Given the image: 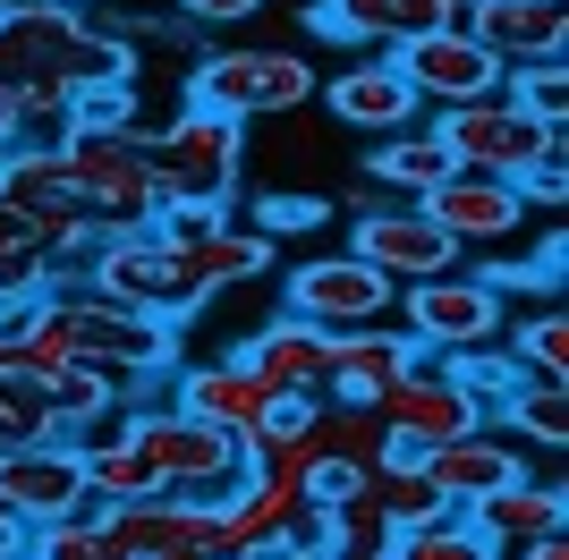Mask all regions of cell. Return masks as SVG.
I'll return each instance as SVG.
<instances>
[{
  "mask_svg": "<svg viewBox=\"0 0 569 560\" xmlns=\"http://www.w3.org/2000/svg\"><path fill=\"white\" fill-rule=\"evenodd\" d=\"M315 93H323V77H315L307 51L289 43H238V51H213V60H196L188 77V111H221V119H289V111H315Z\"/></svg>",
  "mask_w": 569,
  "mask_h": 560,
  "instance_id": "6da1fadb",
  "label": "cell"
},
{
  "mask_svg": "<svg viewBox=\"0 0 569 560\" xmlns=\"http://www.w3.org/2000/svg\"><path fill=\"white\" fill-rule=\"evenodd\" d=\"M60 170H69V196L94 212V230L119 238V230H144L162 212V187H153V162H144L137 137H94V128H69L51 144Z\"/></svg>",
  "mask_w": 569,
  "mask_h": 560,
  "instance_id": "7a4b0ae2",
  "label": "cell"
},
{
  "mask_svg": "<svg viewBox=\"0 0 569 560\" xmlns=\"http://www.w3.org/2000/svg\"><path fill=\"white\" fill-rule=\"evenodd\" d=\"M144 162H153L162 204H221L230 212L238 170H247V128L221 111H179L162 137L144 144Z\"/></svg>",
  "mask_w": 569,
  "mask_h": 560,
  "instance_id": "3957f363",
  "label": "cell"
},
{
  "mask_svg": "<svg viewBox=\"0 0 569 560\" xmlns=\"http://www.w3.org/2000/svg\"><path fill=\"white\" fill-rule=\"evenodd\" d=\"M43 306L60 314L77 366H111V373H162L179 357V323L170 314H137L119 298H94V289H43Z\"/></svg>",
  "mask_w": 569,
  "mask_h": 560,
  "instance_id": "277c9868",
  "label": "cell"
},
{
  "mask_svg": "<svg viewBox=\"0 0 569 560\" xmlns=\"http://www.w3.org/2000/svg\"><path fill=\"white\" fill-rule=\"evenodd\" d=\"M442 153H451V170H485V179H510L519 187L527 170L545 162L552 144H561V128H536L527 111H510L501 93H485V102H459V111H433L426 128Z\"/></svg>",
  "mask_w": 569,
  "mask_h": 560,
  "instance_id": "5b68a950",
  "label": "cell"
},
{
  "mask_svg": "<svg viewBox=\"0 0 569 560\" xmlns=\"http://www.w3.org/2000/svg\"><path fill=\"white\" fill-rule=\"evenodd\" d=\"M400 331H408L426 357H476V349H501L510 306H501L493 289H485L468 263H459V272H442V280L400 289Z\"/></svg>",
  "mask_w": 569,
  "mask_h": 560,
  "instance_id": "8992f818",
  "label": "cell"
},
{
  "mask_svg": "<svg viewBox=\"0 0 569 560\" xmlns=\"http://www.w3.org/2000/svg\"><path fill=\"white\" fill-rule=\"evenodd\" d=\"M289 323L323 331V340H340V331H375V323H400V289L382 272H366L357 256H315L289 272Z\"/></svg>",
  "mask_w": 569,
  "mask_h": 560,
  "instance_id": "52a82bcc",
  "label": "cell"
},
{
  "mask_svg": "<svg viewBox=\"0 0 569 560\" xmlns=\"http://www.w3.org/2000/svg\"><path fill=\"white\" fill-rule=\"evenodd\" d=\"M375 424H382V442L408 450V459H426V450L459 442V433H485L476 399L451 382V366H442V357H417V366H408L400 382L375 399Z\"/></svg>",
  "mask_w": 569,
  "mask_h": 560,
  "instance_id": "ba28073f",
  "label": "cell"
},
{
  "mask_svg": "<svg viewBox=\"0 0 569 560\" xmlns=\"http://www.w3.org/2000/svg\"><path fill=\"white\" fill-rule=\"evenodd\" d=\"M391 69H400V86L417 93V102H442V111H459V102H485V93H501V60L485 43H476L468 26H433V34H408V43L382 51Z\"/></svg>",
  "mask_w": 569,
  "mask_h": 560,
  "instance_id": "9c48e42d",
  "label": "cell"
},
{
  "mask_svg": "<svg viewBox=\"0 0 569 560\" xmlns=\"http://www.w3.org/2000/svg\"><path fill=\"white\" fill-rule=\"evenodd\" d=\"M0 510L18 518L26 536L51 518L86 510V450L77 442H9L0 450Z\"/></svg>",
  "mask_w": 569,
  "mask_h": 560,
  "instance_id": "30bf717a",
  "label": "cell"
},
{
  "mask_svg": "<svg viewBox=\"0 0 569 560\" xmlns=\"http://www.w3.org/2000/svg\"><path fill=\"white\" fill-rule=\"evenodd\" d=\"M349 256L366 263V272H382L391 289H417V280L459 272V247H451L442 230H433V221H426L417 204H375V212H357Z\"/></svg>",
  "mask_w": 569,
  "mask_h": 560,
  "instance_id": "8fae6325",
  "label": "cell"
},
{
  "mask_svg": "<svg viewBox=\"0 0 569 560\" xmlns=\"http://www.w3.org/2000/svg\"><path fill=\"white\" fill-rule=\"evenodd\" d=\"M417 212L451 238L459 256H468V247H501V238L527 230V196H519L510 179H485V170H451L442 187H426V196H417Z\"/></svg>",
  "mask_w": 569,
  "mask_h": 560,
  "instance_id": "7c38bea8",
  "label": "cell"
},
{
  "mask_svg": "<svg viewBox=\"0 0 569 560\" xmlns=\"http://www.w3.org/2000/svg\"><path fill=\"white\" fill-rule=\"evenodd\" d=\"M468 34L493 51L501 69H545L569 43V0H476Z\"/></svg>",
  "mask_w": 569,
  "mask_h": 560,
  "instance_id": "4fadbf2b",
  "label": "cell"
},
{
  "mask_svg": "<svg viewBox=\"0 0 569 560\" xmlns=\"http://www.w3.org/2000/svg\"><path fill=\"white\" fill-rule=\"evenodd\" d=\"M179 417H196V424H213V433H230V442H247V433H263V417H272V382H256V373L238 366V357H221V366H196V373H179Z\"/></svg>",
  "mask_w": 569,
  "mask_h": 560,
  "instance_id": "5bb4252c",
  "label": "cell"
},
{
  "mask_svg": "<svg viewBox=\"0 0 569 560\" xmlns=\"http://www.w3.org/2000/svg\"><path fill=\"white\" fill-rule=\"evenodd\" d=\"M417 357H426V349H417L400 323L340 331V340H332V382H323V399H332V408H375V399L391 391V382H400Z\"/></svg>",
  "mask_w": 569,
  "mask_h": 560,
  "instance_id": "9a60e30c",
  "label": "cell"
},
{
  "mask_svg": "<svg viewBox=\"0 0 569 560\" xmlns=\"http://www.w3.org/2000/svg\"><path fill=\"white\" fill-rule=\"evenodd\" d=\"M315 102H323V111L340 119V128H357V137H408V119L426 111V102H417V93L400 86V69H391V60H357V69H340L332 86L315 93Z\"/></svg>",
  "mask_w": 569,
  "mask_h": 560,
  "instance_id": "2e32d148",
  "label": "cell"
},
{
  "mask_svg": "<svg viewBox=\"0 0 569 560\" xmlns=\"http://www.w3.org/2000/svg\"><path fill=\"white\" fill-rule=\"evenodd\" d=\"M426 484L451 501V510H476V501H493L501 484H519L527 476V459H519V442H501V433H459V442H442V450H426Z\"/></svg>",
  "mask_w": 569,
  "mask_h": 560,
  "instance_id": "e0dca14e",
  "label": "cell"
},
{
  "mask_svg": "<svg viewBox=\"0 0 569 560\" xmlns=\"http://www.w3.org/2000/svg\"><path fill=\"white\" fill-rule=\"evenodd\" d=\"M238 366L256 373V382H272V391L289 399H323V382H332V340L307 323H289V314H272V323L238 349Z\"/></svg>",
  "mask_w": 569,
  "mask_h": 560,
  "instance_id": "ac0fdd59",
  "label": "cell"
},
{
  "mask_svg": "<svg viewBox=\"0 0 569 560\" xmlns=\"http://www.w3.org/2000/svg\"><path fill=\"white\" fill-rule=\"evenodd\" d=\"M162 256H170V247H162ZM256 272H272V238H256V230L204 238V247H188V256H170V314L221 298V289H238V280H256Z\"/></svg>",
  "mask_w": 569,
  "mask_h": 560,
  "instance_id": "d6986e66",
  "label": "cell"
},
{
  "mask_svg": "<svg viewBox=\"0 0 569 560\" xmlns=\"http://www.w3.org/2000/svg\"><path fill=\"white\" fill-rule=\"evenodd\" d=\"M468 527L493 543V552H527V543H545V536H569V492L519 476V484H501L493 501H476Z\"/></svg>",
  "mask_w": 569,
  "mask_h": 560,
  "instance_id": "ffe728a7",
  "label": "cell"
},
{
  "mask_svg": "<svg viewBox=\"0 0 569 560\" xmlns=\"http://www.w3.org/2000/svg\"><path fill=\"white\" fill-rule=\"evenodd\" d=\"M94 298H119L137 314H170V256L153 230L94 238Z\"/></svg>",
  "mask_w": 569,
  "mask_h": 560,
  "instance_id": "44dd1931",
  "label": "cell"
},
{
  "mask_svg": "<svg viewBox=\"0 0 569 560\" xmlns=\"http://www.w3.org/2000/svg\"><path fill=\"white\" fill-rule=\"evenodd\" d=\"M451 179V153H442V144L426 137V128H408V137H382L375 153H366V187H391V196H400V204H417V196H426V187H442Z\"/></svg>",
  "mask_w": 569,
  "mask_h": 560,
  "instance_id": "7402d4cb",
  "label": "cell"
},
{
  "mask_svg": "<svg viewBox=\"0 0 569 560\" xmlns=\"http://www.w3.org/2000/svg\"><path fill=\"white\" fill-rule=\"evenodd\" d=\"M315 34H332V43H408V9L400 0H315L307 9Z\"/></svg>",
  "mask_w": 569,
  "mask_h": 560,
  "instance_id": "603a6c76",
  "label": "cell"
},
{
  "mask_svg": "<svg viewBox=\"0 0 569 560\" xmlns=\"http://www.w3.org/2000/svg\"><path fill=\"white\" fill-rule=\"evenodd\" d=\"M493 424H510L501 442H536V450H569V382H519L510 408Z\"/></svg>",
  "mask_w": 569,
  "mask_h": 560,
  "instance_id": "cb8c5ba5",
  "label": "cell"
},
{
  "mask_svg": "<svg viewBox=\"0 0 569 560\" xmlns=\"http://www.w3.org/2000/svg\"><path fill=\"white\" fill-rule=\"evenodd\" d=\"M307 450H315V459H332V467H349V476H366V467L382 459V424H375V408H332V399H323V417H315Z\"/></svg>",
  "mask_w": 569,
  "mask_h": 560,
  "instance_id": "d4e9b609",
  "label": "cell"
},
{
  "mask_svg": "<svg viewBox=\"0 0 569 560\" xmlns=\"http://www.w3.org/2000/svg\"><path fill=\"white\" fill-rule=\"evenodd\" d=\"M442 366H451V382H459V391L476 399V417H485V433H493V417H501V408H510V391H519V382H536V373H527V366H519V357H510V349L442 357Z\"/></svg>",
  "mask_w": 569,
  "mask_h": 560,
  "instance_id": "484cf974",
  "label": "cell"
},
{
  "mask_svg": "<svg viewBox=\"0 0 569 560\" xmlns=\"http://www.w3.org/2000/svg\"><path fill=\"white\" fill-rule=\"evenodd\" d=\"M382 560H501V552L468 527V510H451V518H433V527L391 536V552H382Z\"/></svg>",
  "mask_w": 569,
  "mask_h": 560,
  "instance_id": "4316f807",
  "label": "cell"
},
{
  "mask_svg": "<svg viewBox=\"0 0 569 560\" xmlns=\"http://www.w3.org/2000/svg\"><path fill=\"white\" fill-rule=\"evenodd\" d=\"M519 357L536 382H569V314L561 306H545V314H519Z\"/></svg>",
  "mask_w": 569,
  "mask_h": 560,
  "instance_id": "83f0119b",
  "label": "cell"
},
{
  "mask_svg": "<svg viewBox=\"0 0 569 560\" xmlns=\"http://www.w3.org/2000/svg\"><path fill=\"white\" fill-rule=\"evenodd\" d=\"M501 102H510V111H527L536 128H561V119H569V69H561V60H545V69H519Z\"/></svg>",
  "mask_w": 569,
  "mask_h": 560,
  "instance_id": "f1b7e54d",
  "label": "cell"
},
{
  "mask_svg": "<svg viewBox=\"0 0 569 560\" xmlns=\"http://www.w3.org/2000/svg\"><path fill=\"white\" fill-rule=\"evenodd\" d=\"M43 280H51V263L34 256V238L0 212V306H9V298H43Z\"/></svg>",
  "mask_w": 569,
  "mask_h": 560,
  "instance_id": "f546056e",
  "label": "cell"
},
{
  "mask_svg": "<svg viewBox=\"0 0 569 560\" xmlns=\"http://www.w3.org/2000/svg\"><path fill=\"white\" fill-rule=\"evenodd\" d=\"M144 230L162 238L170 256H188V247H204V238H221V230H230V212H221V204H162L153 221H144Z\"/></svg>",
  "mask_w": 569,
  "mask_h": 560,
  "instance_id": "4dcf8cb0",
  "label": "cell"
},
{
  "mask_svg": "<svg viewBox=\"0 0 569 560\" xmlns=\"http://www.w3.org/2000/svg\"><path fill=\"white\" fill-rule=\"evenodd\" d=\"M485 289H493L501 306H510V289H552V280H561V230L545 238V256H519V263H485Z\"/></svg>",
  "mask_w": 569,
  "mask_h": 560,
  "instance_id": "1f68e13d",
  "label": "cell"
},
{
  "mask_svg": "<svg viewBox=\"0 0 569 560\" xmlns=\"http://www.w3.org/2000/svg\"><path fill=\"white\" fill-rule=\"evenodd\" d=\"M272 162H323V111H289V119H272V144H263V170Z\"/></svg>",
  "mask_w": 569,
  "mask_h": 560,
  "instance_id": "d6a6232c",
  "label": "cell"
},
{
  "mask_svg": "<svg viewBox=\"0 0 569 560\" xmlns=\"http://www.w3.org/2000/svg\"><path fill=\"white\" fill-rule=\"evenodd\" d=\"M323 221V196H256V238H289V230H315Z\"/></svg>",
  "mask_w": 569,
  "mask_h": 560,
  "instance_id": "836d02e7",
  "label": "cell"
},
{
  "mask_svg": "<svg viewBox=\"0 0 569 560\" xmlns=\"http://www.w3.org/2000/svg\"><path fill=\"white\" fill-rule=\"evenodd\" d=\"M315 417H323V399H272V417H263V442H307L315 433Z\"/></svg>",
  "mask_w": 569,
  "mask_h": 560,
  "instance_id": "e575fe53",
  "label": "cell"
},
{
  "mask_svg": "<svg viewBox=\"0 0 569 560\" xmlns=\"http://www.w3.org/2000/svg\"><path fill=\"white\" fill-rule=\"evenodd\" d=\"M408 9V34H433V26H468L476 0H400Z\"/></svg>",
  "mask_w": 569,
  "mask_h": 560,
  "instance_id": "d590c367",
  "label": "cell"
},
{
  "mask_svg": "<svg viewBox=\"0 0 569 560\" xmlns=\"http://www.w3.org/2000/svg\"><path fill=\"white\" fill-rule=\"evenodd\" d=\"M263 0H179V18L188 26H247Z\"/></svg>",
  "mask_w": 569,
  "mask_h": 560,
  "instance_id": "8d00e7d4",
  "label": "cell"
},
{
  "mask_svg": "<svg viewBox=\"0 0 569 560\" xmlns=\"http://www.w3.org/2000/svg\"><path fill=\"white\" fill-rule=\"evenodd\" d=\"M18 552H26V527H18L9 510H0V560H18Z\"/></svg>",
  "mask_w": 569,
  "mask_h": 560,
  "instance_id": "74e56055",
  "label": "cell"
},
{
  "mask_svg": "<svg viewBox=\"0 0 569 560\" xmlns=\"http://www.w3.org/2000/svg\"><path fill=\"white\" fill-rule=\"evenodd\" d=\"M519 560H569V536H545V543H527Z\"/></svg>",
  "mask_w": 569,
  "mask_h": 560,
  "instance_id": "f35d334b",
  "label": "cell"
},
{
  "mask_svg": "<svg viewBox=\"0 0 569 560\" xmlns=\"http://www.w3.org/2000/svg\"><path fill=\"white\" fill-rule=\"evenodd\" d=\"M60 9H77V18H86V9H102V18H111V9H119V18H128L137 0H60Z\"/></svg>",
  "mask_w": 569,
  "mask_h": 560,
  "instance_id": "ab89813d",
  "label": "cell"
},
{
  "mask_svg": "<svg viewBox=\"0 0 569 560\" xmlns=\"http://www.w3.org/2000/svg\"><path fill=\"white\" fill-rule=\"evenodd\" d=\"M9 144H18V119H9V93H0V153H9Z\"/></svg>",
  "mask_w": 569,
  "mask_h": 560,
  "instance_id": "60d3db41",
  "label": "cell"
},
{
  "mask_svg": "<svg viewBox=\"0 0 569 560\" xmlns=\"http://www.w3.org/2000/svg\"><path fill=\"white\" fill-rule=\"evenodd\" d=\"M162 560H196V552H162Z\"/></svg>",
  "mask_w": 569,
  "mask_h": 560,
  "instance_id": "b9f144b4",
  "label": "cell"
}]
</instances>
